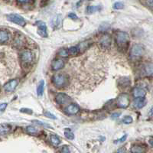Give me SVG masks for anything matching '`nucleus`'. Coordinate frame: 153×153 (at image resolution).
<instances>
[{"instance_id": "nucleus-1", "label": "nucleus", "mask_w": 153, "mask_h": 153, "mask_svg": "<svg viewBox=\"0 0 153 153\" xmlns=\"http://www.w3.org/2000/svg\"><path fill=\"white\" fill-rule=\"evenodd\" d=\"M20 59H21V63L23 68H27L33 64L34 54L29 51H25L21 54Z\"/></svg>"}, {"instance_id": "nucleus-2", "label": "nucleus", "mask_w": 153, "mask_h": 153, "mask_svg": "<svg viewBox=\"0 0 153 153\" xmlns=\"http://www.w3.org/2000/svg\"><path fill=\"white\" fill-rule=\"evenodd\" d=\"M52 82L55 87H62L68 84V78L65 74H54L52 77Z\"/></svg>"}, {"instance_id": "nucleus-3", "label": "nucleus", "mask_w": 153, "mask_h": 153, "mask_svg": "<svg viewBox=\"0 0 153 153\" xmlns=\"http://www.w3.org/2000/svg\"><path fill=\"white\" fill-rule=\"evenodd\" d=\"M145 52V48L142 45H135L132 46V48H131L130 51V56L132 58L134 59H137L141 57L144 54Z\"/></svg>"}, {"instance_id": "nucleus-4", "label": "nucleus", "mask_w": 153, "mask_h": 153, "mask_svg": "<svg viewBox=\"0 0 153 153\" xmlns=\"http://www.w3.org/2000/svg\"><path fill=\"white\" fill-rule=\"evenodd\" d=\"M116 41H117V43L119 46L126 45L127 43L129 41V36L128 34L124 32V31H120L117 33Z\"/></svg>"}, {"instance_id": "nucleus-5", "label": "nucleus", "mask_w": 153, "mask_h": 153, "mask_svg": "<svg viewBox=\"0 0 153 153\" xmlns=\"http://www.w3.org/2000/svg\"><path fill=\"white\" fill-rule=\"evenodd\" d=\"M7 19L9 21L14 22L16 24L19 25L21 26H25L26 25V22L24 19V18L22 17L21 16L17 14H9L7 16Z\"/></svg>"}, {"instance_id": "nucleus-6", "label": "nucleus", "mask_w": 153, "mask_h": 153, "mask_svg": "<svg viewBox=\"0 0 153 153\" xmlns=\"http://www.w3.org/2000/svg\"><path fill=\"white\" fill-rule=\"evenodd\" d=\"M117 105L121 108H126L129 105V95L126 94H123L119 96L117 99Z\"/></svg>"}, {"instance_id": "nucleus-7", "label": "nucleus", "mask_w": 153, "mask_h": 153, "mask_svg": "<svg viewBox=\"0 0 153 153\" xmlns=\"http://www.w3.org/2000/svg\"><path fill=\"white\" fill-rule=\"evenodd\" d=\"M25 38L23 35H18L15 38L14 42H13V46L16 48H21L22 47L25 45Z\"/></svg>"}, {"instance_id": "nucleus-8", "label": "nucleus", "mask_w": 153, "mask_h": 153, "mask_svg": "<svg viewBox=\"0 0 153 153\" xmlns=\"http://www.w3.org/2000/svg\"><path fill=\"white\" fill-rule=\"evenodd\" d=\"M71 100V98L65 94L60 93V94H58L56 96V102H57L58 104H65V103H68V102H70Z\"/></svg>"}, {"instance_id": "nucleus-9", "label": "nucleus", "mask_w": 153, "mask_h": 153, "mask_svg": "<svg viewBox=\"0 0 153 153\" xmlns=\"http://www.w3.org/2000/svg\"><path fill=\"white\" fill-rule=\"evenodd\" d=\"M18 85V81L16 80H12L8 82L7 84H5L4 86V89L6 92H12L15 91V89L16 88Z\"/></svg>"}, {"instance_id": "nucleus-10", "label": "nucleus", "mask_w": 153, "mask_h": 153, "mask_svg": "<svg viewBox=\"0 0 153 153\" xmlns=\"http://www.w3.org/2000/svg\"><path fill=\"white\" fill-rule=\"evenodd\" d=\"M65 112L69 115H74L80 110V107L76 104H71L65 108Z\"/></svg>"}, {"instance_id": "nucleus-11", "label": "nucleus", "mask_w": 153, "mask_h": 153, "mask_svg": "<svg viewBox=\"0 0 153 153\" xmlns=\"http://www.w3.org/2000/svg\"><path fill=\"white\" fill-rule=\"evenodd\" d=\"M100 44L103 48H108L110 47L111 45V38L108 35H105L101 37L100 40Z\"/></svg>"}, {"instance_id": "nucleus-12", "label": "nucleus", "mask_w": 153, "mask_h": 153, "mask_svg": "<svg viewBox=\"0 0 153 153\" xmlns=\"http://www.w3.org/2000/svg\"><path fill=\"white\" fill-rule=\"evenodd\" d=\"M38 32L40 35H42V37H47V28H46L45 23L42 22H38Z\"/></svg>"}, {"instance_id": "nucleus-13", "label": "nucleus", "mask_w": 153, "mask_h": 153, "mask_svg": "<svg viewBox=\"0 0 153 153\" xmlns=\"http://www.w3.org/2000/svg\"><path fill=\"white\" fill-rule=\"evenodd\" d=\"M65 66V61L61 59H57L55 60L52 62L51 64V68L54 71H58V70H61V68H64Z\"/></svg>"}, {"instance_id": "nucleus-14", "label": "nucleus", "mask_w": 153, "mask_h": 153, "mask_svg": "<svg viewBox=\"0 0 153 153\" xmlns=\"http://www.w3.org/2000/svg\"><path fill=\"white\" fill-rule=\"evenodd\" d=\"M146 91L142 88H139V87H136L133 90V96L135 97L139 98V97H142L143 98L146 96Z\"/></svg>"}, {"instance_id": "nucleus-15", "label": "nucleus", "mask_w": 153, "mask_h": 153, "mask_svg": "<svg viewBox=\"0 0 153 153\" xmlns=\"http://www.w3.org/2000/svg\"><path fill=\"white\" fill-rule=\"evenodd\" d=\"M9 39V33L7 31H0V44L7 42Z\"/></svg>"}, {"instance_id": "nucleus-16", "label": "nucleus", "mask_w": 153, "mask_h": 153, "mask_svg": "<svg viewBox=\"0 0 153 153\" xmlns=\"http://www.w3.org/2000/svg\"><path fill=\"white\" fill-rule=\"evenodd\" d=\"M90 46H91L90 42H82V43H80L78 45V47H76V48H77V50H78L79 53H83L87 49H88Z\"/></svg>"}, {"instance_id": "nucleus-17", "label": "nucleus", "mask_w": 153, "mask_h": 153, "mask_svg": "<svg viewBox=\"0 0 153 153\" xmlns=\"http://www.w3.org/2000/svg\"><path fill=\"white\" fill-rule=\"evenodd\" d=\"M61 25V17L60 16H57L54 17L51 20V25L53 28H58Z\"/></svg>"}, {"instance_id": "nucleus-18", "label": "nucleus", "mask_w": 153, "mask_h": 153, "mask_svg": "<svg viewBox=\"0 0 153 153\" xmlns=\"http://www.w3.org/2000/svg\"><path fill=\"white\" fill-rule=\"evenodd\" d=\"M131 152L132 153H143L146 152V149L144 147H143L142 146H139V145H136V146H132Z\"/></svg>"}, {"instance_id": "nucleus-19", "label": "nucleus", "mask_w": 153, "mask_h": 153, "mask_svg": "<svg viewBox=\"0 0 153 153\" xmlns=\"http://www.w3.org/2000/svg\"><path fill=\"white\" fill-rule=\"evenodd\" d=\"M145 105H146V100L145 99H142V97H139V99H136L134 102V106L139 109L143 107Z\"/></svg>"}, {"instance_id": "nucleus-20", "label": "nucleus", "mask_w": 153, "mask_h": 153, "mask_svg": "<svg viewBox=\"0 0 153 153\" xmlns=\"http://www.w3.org/2000/svg\"><path fill=\"white\" fill-rule=\"evenodd\" d=\"M119 85L122 87H127L130 85V80L128 77H123L119 80Z\"/></svg>"}, {"instance_id": "nucleus-21", "label": "nucleus", "mask_w": 153, "mask_h": 153, "mask_svg": "<svg viewBox=\"0 0 153 153\" xmlns=\"http://www.w3.org/2000/svg\"><path fill=\"white\" fill-rule=\"evenodd\" d=\"M143 71H144L145 75H150L152 74V65L149 64L143 67Z\"/></svg>"}, {"instance_id": "nucleus-22", "label": "nucleus", "mask_w": 153, "mask_h": 153, "mask_svg": "<svg viewBox=\"0 0 153 153\" xmlns=\"http://www.w3.org/2000/svg\"><path fill=\"white\" fill-rule=\"evenodd\" d=\"M26 132H28L30 135H33V136H37L39 133V131L38 129H36L35 127L34 126H28L26 128Z\"/></svg>"}, {"instance_id": "nucleus-23", "label": "nucleus", "mask_w": 153, "mask_h": 153, "mask_svg": "<svg viewBox=\"0 0 153 153\" xmlns=\"http://www.w3.org/2000/svg\"><path fill=\"white\" fill-rule=\"evenodd\" d=\"M11 128L8 125H0V135H5L10 131Z\"/></svg>"}, {"instance_id": "nucleus-24", "label": "nucleus", "mask_w": 153, "mask_h": 153, "mask_svg": "<svg viewBox=\"0 0 153 153\" xmlns=\"http://www.w3.org/2000/svg\"><path fill=\"white\" fill-rule=\"evenodd\" d=\"M44 86H45V82L44 80H42L40 82L39 85L38 86V88H37V94L38 95L42 96L44 93Z\"/></svg>"}, {"instance_id": "nucleus-25", "label": "nucleus", "mask_w": 153, "mask_h": 153, "mask_svg": "<svg viewBox=\"0 0 153 153\" xmlns=\"http://www.w3.org/2000/svg\"><path fill=\"white\" fill-rule=\"evenodd\" d=\"M100 9V6H94V5L93 6V5H91V6H88L87 7V12L89 14H92V13H94V12L99 11Z\"/></svg>"}, {"instance_id": "nucleus-26", "label": "nucleus", "mask_w": 153, "mask_h": 153, "mask_svg": "<svg viewBox=\"0 0 153 153\" xmlns=\"http://www.w3.org/2000/svg\"><path fill=\"white\" fill-rule=\"evenodd\" d=\"M68 55H73V56H76L79 54L78 50H77V48L76 47H71V48L68 49Z\"/></svg>"}, {"instance_id": "nucleus-27", "label": "nucleus", "mask_w": 153, "mask_h": 153, "mask_svg": "<svg viewBox=\"0 0 153 153\" xmlns=\"http://www.w3.org/2000/svg\"><path fill=\"white\" fill-rule=\"evenodd\" d=\"M51 142L54 146H57L61 143L60 139H58V137H57L56 136H51Z\"/></svg>"}, {"instance_id": "nucleus-28", "label": "nucleus", "mask_w": 153, "mask_h": 153, "mask_svg": "<svg viewBox=\"0 0 153 153\" xmlns=\"http://www.w3.org/2000/svg\"><path fill=\"white\" fill-rule=\"evenodd\" d=\"M65 137L68 138V139H71L72 140V139H74V135L73 132L68 129H67V130H65Z\"/></svg>"}, {"instance_id": "nucleus-29", "label": "nucleus", "mask_w": 153, "mask_h": 153, "mask_svg": "<svg viewBox=\"0 0 153 153\" xmlns=\"http://www.w3.org/2000/svg\"><path fill=\"white\" fill-rule=\"evenodd\" d=\"M123 3H122V2H116V3H114V5H113V9H123Z\"/></svg>"}, {"instance_id": "nucleus-30", "label": "nucleus", "mask_w": 153, "mask_h": 153, "mask_svg": "<svg viewBox=\"0 0 153 153\" xmlns=\"http://www.w3.org/2000/svg\"><path fill=\"white\" fill-rule=\"evenodd\" d=\"M122 122L125 124H129L132 122V118L129 116H126L124 117V119H123Z\"/></svg>"}, {"instance_id": "nucleus-31", "label": "nucleus", "mask_w": 153, "mask_h": 153, "mask_svg": "<svg viewBox=\"0 0 153 153\" xmlns=\"http://www.w3.org/2000/svg\"><path fill=\"white\" fill-rule=\"evenodd\" d=\"M58 54H59L61 57H68V50H67V49H61V50L60 51V52L58 53Z\"/></svg>"}, {"instance_id": "nucleus-32", "label": "nucleus", "mask_w": 153, "mask_h": 153, "mask_svg": "<svg viewBox=\"0 0 153 153\" xmlns=\"http://www.w3.org/2000/svg\"><path fill=\"white\" fill-rule=\"evenodd\" d=\"M44 115H45L46 117H48V118L53 119V120H55V119H56L55 116H54V115H53L52 113H49V112H45V113H44Z\"/></svg>"}, {"instance_id": "nucleus-33", "label": "nucleus", "mask_w": 153, "mask_h": 153, "mask_svg": "<svg viewBox=\"0 0 153 153\" xmlns=\"http://www.w3.org/2000/svg\"><path fill=\"white\" fill-rule=\"evenodd\" d=\"M6 106H7V103H1V104H0V112L4 111V110H5Z\"/></svg>"}, {"instance_id": "nucleus-34", "label": "nucleus", "mask_w": 153, "mask_h": 153, "mask_svg": "<svg viewBox=\"0 0 153 153\" xmlns=\"http://www.w3.org/2000/svg\"><path fill=\"white\" fill-rule=\"evenodd\" d=\"M127 138V135H125L124 136H123L122 138L120 139H119V140H117V141H115V143H123V142H124L126 139Z\"/></svg>"}, {"instance_id": "nucleus-35", "label": "nucleus", "mask_w": 153, "mask_h": 153, "mask_svg": "<svg viewBox=\"0 0 153 153\" xmlns=\"http://www.w3.org/2000/svg\"><path fill=\"white\" fill-rule=\"evenodd\" d=\"M68 17L73 19H77V16H76V15L74 14V13H72V12L68 15Z\"/></svg>"}, {"instance_id": "nucleus-36", "label": "nucleus", "mask_w": 153, "mask_h": 153, "mask_svg": "<svg viewBox=\"0 0 153 153\" xmlns=\"http://www.w3.org/2000/svg\"><path fill=\"white\" fill-rule=\"evenodd\" d=\"M61 152H69V149L68 148V147H66V146H65V147H61Z\"/></svg>"}, {"instance_id": "nucleus-37", "label": "nucleus", "mask_w": 153, "mask_h": 153, "mask_svg": "<svg viewBox=\"0 0 153 153\" xmlns=\"http://www.w3.org/2000/svg\"><path fill=\"white\" fill-rule=\"evenodd\" d=\"M120 115H121V113H113V114H112L111 117L113 119H117L119 117H120Z\"/></svg>"}, {"instance_id": "nucleus-38", "label": "nucleus", "mask_w": 153, "mask_h": 153, "mask_svg": "<svg viewBox=\"0 0 153 153\" xmlns=\"http://www.w3.org/2000/svg\"><path fill=\"white\" fill-rule=\"evenodd\" d=\"M21 112H22V113H28L29 114L32 113V111L31 110H28V109H22Z\"/></svg>"}, {"instance_id": "nucleus-39", "label": "nucleus", "mask_w": 153, "mask_h": 153, "mask_svg": "<svg viewBox=\"0 0 153 153\" xmlns=\"http://www.w3.org/2000/svg\"><path fill=\"white\" fill-rule=\"evenodd\" d=\"M34 123H37V124H39V125H42V126H47L46 124L40 122V121H33Z\"/></svg>"}, {"instance_id": "nucleus-40", "label": "nucleus", "mask_w": 153, "mask_h": 153, "mask_svg": "<svg viewBox=\"0 0 153 153\" xmlns=\"http://www.w3.org/2000/svg\"><path fill=\"white\" fill-rule=\"evenodd\" d=\"M18 1L21 3H25V2H28L29 0H18Z\"/></svg>"}, {"instance_id": "nucleus-41", "label": "nucleus", "mask_w": 153, "mask_h": 153, "mask_svg": "<svg viewBox=\"0 0 153 153\" xmlns=\"http://www.w3.org/2000/svg\"><path fill=\"white\" fill-rule=\"evenodd\" d=\"M117 152H126V149H125L122 148V149H121L117 150Z\"/></svg>"}, {"instance_id": "nucleus-42", "label": "nucleus", "mask_w": 153, "mask_h": 153, "mask_svg": "<svg viewBox=\"0 0 153 153\" xmlns=\"http://www.w3.org/2000/svg\"><path fill=\"white\" fill-rule=\"evenodd\" d=\"M150 144L152 145V139H150Z\"/></svg>"}, {"instance_id": "nucleus-43", "label": "nucleus", "mask_w": 153, "mask_h": 153, "mask_svg": "<svg viewBox=\"0 0 153 153\" xmlns=\"http://www.w3.org/2000/svg\"><path fill=\"white\" fill-rule=\"evenodd\" d=\"M42 1H45V0H42ZM41 4H42V5H43V2H42V3ZM44 5H45V3H44Z\"/></svg>"}, {"instance_id": "nucleus-44", "label": "nucleus", "mask_w": 153, "mask_h": 153, "mask_svg": "<svg viewBox=\"0 0 153 153\" xmlns=\"http://www.w3.org/2000/svg\"><path fill=\"white\" fill-rule=\"evenodd\" d=\"M5 1H9V0H5Z\"/></svg>"}]
</instances>
